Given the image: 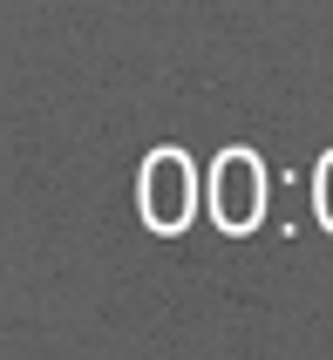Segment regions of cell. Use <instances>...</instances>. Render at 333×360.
Here are the masks:
<instances>
[{
    "label": "cell",
    "instance_id": "6da1fadb",
    "mask_svg": "<svg viewBox=\"0 0 333 360\" xmlns=\"http://www.w3.org/2000/svg\"><path fill=\"white\" fill-rule=\"evenodd\" d=\"M211 211L225 231H252L258 211H265V170H258L252 150H225L211 163Z\"/></svg>",
    "mask_w": 333,
    "mask_h": 360
},
{
    "label": "cell",
    "instance_id": "7a4b0ae2",
    "mask_svg": "<svg viewBox=\"0 0 333 360\" xmlns=\"http://www.w3.org/2000/svg\"><path fill=\"white\" fill-rule=\"evenodd\" d=\"M191 163L184 150H150L143 157V218L150 231H184L191 224Z\"/></svg>",
    "mask_w": 333,
    "mask_h": 360
},
{
    "label": "cell",
    "instance_id": "3957f363",
    "mask_svg": "<svg viewBox=\"0 0 333 360\" xmlns=\"http://www.w3.org/2000/svg\"><path fill=\"white\" fill-rule=\"evenodd\" d=\"M313 198H320V224L333 231V150L320 157V170H313Z\"/></svg>",
    "mask_w": 333,
    "mask_h": 360
}]
</instances>
